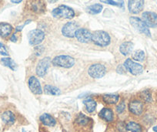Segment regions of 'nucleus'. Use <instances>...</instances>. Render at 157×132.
Masks as SVG:
<instances>
[{"mask_svg":"<svg viewBox=\"0 0 157 132\" xmlns=\"http://www.w3.org/2000/svg\"><path fill=\"white\" fill-rule=\"evenodd\" d=\"M92 42L98 46L105 47L111 42V37L107 32L103 30L95 31L92 35Z\"/></svg>","mask_w":157,"mask_h":132,"instance_id":"1","label":"nucleus"},{"mask_svg":"<svg viewBox=\"0 0 157 132\" xmlns=\"http://www.w3.org/2000/svg\"><path fill=\"white\" fill-rule=\"evenodd\" d=\"M52 15L56 19H71L75 16V12L68 6L60 5L52 10Z\"/></svg>","mask_w":157,"mask_h":132,"instance_id":"2","label":"nucleus"},{"mask_svg":"<svg viewBox=\"0 0 157 132\" xmlns=\"http://www.w3.org/2000/svg\"><path fill=\"white\" fill-rule=\"evenodd\" d=\"M52 63L55 66L69 69L75 65V59L69 55H59L52 59Z\"/></svg>","mask_w":157,"mask_h":132,"instance_id":"3","label":"nucleus"},{"mask_svg":"<svg viewBox=\"0 0 157 132\" xmlns=\"http://www.w3.org/2000/svg\"><path fill=\"white\" fill-rule=\"evenodd\" d=\"M129 22H130L131 26L136 30L137 32L140 33H143L145 36H151V33L150 30H149V27L146 26V24L143 21V19H140V18L136 17V16H131L129 18Z\"/></svg>","mask_w":157,"mask_h":132,"instance_id":"4","label":"nucleus"},{"mask_svg":"<svg viewBox=\"0 0 157 132\" xmlns=\"http://www.w3.org/2000/svg\"><path fill=\"white\" fill-rule=\"evenodd\" d=\"M29 42L31 46H38L45 39V33L41 30H33L28 34Z\"/></svg>","mask_w":157,"mask_h":132,"instance_id":"5","label":"nucleus"},{"mask_svg":"<svg viewBox=\"0 0 157 132\" xmlns=\"http://www.w3.org/2000/svg\"><path fill=\"white\" fill-rule=\"evenodd\" d=\"M106 73V68L101 63H95L91 65L88 69V74L92 78L99 79L105 76Z\"/></svg>","mask_w":157,"mask_h":132,"instance_id":"6","label":"nucleus"},{"mask_svg":"<svg viewBox=\"0 0 157 132\" xmlns=\"http://www.w3.org/2000/svg\"><path fill=\"white\" fill-rule=\"evenodd\" d=\"M124 66L127 71H129L131 74L132 75H140V74H143V67L141 64L136 63V62L133 61L131 59H127L126 61L124 62Z\"/></svg>","mask_w":157,"mask_h":132,"instance_id":"7","label":"nucleus"},{"mask_svg":"<svg viewBox=\"0 0 157 132\" xmlns=\"http://www.w3.org/2000/svg\"><path fill=\"white\" fill-rule=\"evenodd\" d=\"M79 29V25L75 21H71L65 24L62 28V33L68 38L75 37V32Z\"/></svg>","mask_w":157,"mask_h":132,"instance_id":"8","label":"nucleus"},{"mask_svg":"<svg viewBox=\"0 0 157 132\" xmlns=\"http://www.w3.org/2000/svg\"><path fill=\"white\" fill-rule=\"evenodd\" d=\"M51 59L49 57H44L42 60H39L37 66H36V74L38 77H43L44 76L46 75L47 71L49 70V66L51 63Z\"/></svg>","mask_w":157,"mask_h":132,"instance_id":"9","label":"nucleus"},{"mask_svg":"<svg viewBox=\"0 0 157 132\" xmlns=\"http://www.w3.org/2000/svg\"><path fill=\"white\" fill-rule=\"evenodd\" d=\"M143 21L146 24L148 27L155 28L157 27V13L153 12L146 11L142 14Z\"/></svg>","mask_w":157,"mask_h":132,"instance_id":"10","label":"nucleus"},{"mask_svg":"<svg viewBox=\"0 0 157 132\" xmlns=\"http://www.w3.org/2000/svg\"><path fill=\"white\" fill-rule=\"evenodd\" d=\"M92 35L91 32L85 28H79L75 32V37L76 38L78 42H82V43H87V42L92 41Z\"/></svg>","mask_w":157,"mask_h":132,"instance_id":"11","label":"nucleus"},{"mask_svg":"<svg viewBox=\"0 0 157 132\" xmlns=\"http://www.w3.org/2000/svg\"><path fill=\"white\" fill-rule=\"evenodd\" d=\"M145 2L143 0H130L128 2V10L132 14H138L143 11Z\"/></svg>","mask_w":157,"mask_h":132,"instance_id":"12","label":"nucleus"},{"mask_svg":"<svg viewBox=\"0 0 157 132\" xmlns=\"http://www.w3.org/2000/svg\"><path fill=\"white\" fill-rule=\"evenodd\" d=\"M28 84L30 90L34 94L40 95L43 94V89H42L40 82H39V80L36 77H34V76L30 77L29 79Z\"/></svg>","mask_w":157,"mask_h":132,"instance_id":"13","label":"nucleus"},{"mask_svg":"<svg viewBox=\"0 0 157 132\" xmlns=\"http://www.w3.org/2000/svg\"><path fill=\"white\" fill-rule=\"evenodd\" d=\"M129 110L132 114L140 116L143 114V104L140 101L134 100L129 104Z\"/></svg>","mask_w":157,"mask_h":132,"instance_id":"14","label":"nucleus"},{"mask_svg":"<svg viewBox=\"0 0 157 132\" xmlns=\"http://www.w3.org/2000/svg\"><path fill=\"white\" fill-rule=\"evenodd\" d=\"M134 44L130 41H126L120 46V52L123 54V56H128L132 54L133 50Z\"/></svg>","mask_w":157,"mask_h":132,"instance_id":"15","label":"nucleus"},{"mask_svg":"<svg viewBox=\"0 0 157 132\" xmlns=\"http://www.w3.org/2000/svg\"><path fill=\"white\" fill-rule=\"evenodd\" d=\"M30 9L35 13H42L45 11L46 6L43 1H32L30 2Z\"/></svg>","mask_w":157,"mask_h":132,"instance_id":"16","label":"nucleus"},{"mask_svg":"<svg viewBox=\"0 0 157 132\" xmlns=\"http://www.w3.org/2000/svg\"><path fill=\"white\" fill-rule=\"evenodd\" d=\"M39 120L45 126H47V127H54L56 124V121L55 118L49 114L45 113L42 114L39 118Z\"/></svg>","mask_w":157,"mask_h":132,"instance_id":"17","label":"nucleus"},{"mask_svg":"<svg viewBox=\"0 0 157 132\" xmlns=\"http://www.w3.org/2000/svg\"><path fill=\"white\" fill-rule=\"evenodd\" d=\"M91 121V118H90L89 117H87L86 115L80 113L76 117L75 122V124L78 126H79V127H87L88 125H90Z\"/></svg>","mask_w":157,"mask_h":132,"instance_id":"18","label":"nucleus"},{"mask_svg":"<svg viewBox=\"0 0 157 132\" xmlns=\"http://www.w3.org/2000/svg\"><path fill=\"white\" fill-rule=\"evenodd\" d=\"M99 116L107 122H112L114 119V114L110 108H102L99 113Z\"/></svg>","mask_w":157,"mask_h":132,"instance_id":"19","label":"nucleus"},{"mask_svg":"<svg viewBox=\"0 0 157 132\" xmlns=\"http://www.w3.org/2000/svg\"><path fill=\"white\" fill-rule=\"evenodd\" d=\"M13 28L10 24L7 22H0V36L6 38L13 32Z\"/></svg>","mask_w":157,"mask_h":132,"instance_id":"20","label":"nucleus"},{"mask_svg":"<svg viewBox=\"0 0 157 132\" xmlns=\"http://www.w3.org/2000/svg\"><path fill=\"white\" fill-rule=\"evenodd\" d=\"M1 118H2V121L7 125H13L16 121V116L10 110H6V111L3 112Z\"/></svg>","mask_w":157,"mask_h":132,"instance_id":"21","label":"nucleus"},{"mask_svg":"<svg viewBox=\"0 0 157 132\" xmlns=\"http://www.w3.org/2000/svg\"><path fill=\"white\" fill-rule=\"evenodd\" d=\"M120 96L116 94H106L102 96V101L107 104H116L119 101Z\"/></svg>","mask_w":157,"mask_h":132,"instance_id":"22","label":"nucleus"},{"mask_svg":"<svg viewBox=\"0 0 157 132\" xmlns=\"http://www.w3.org/2000/svg\"><path fill=\"white\" fill-rule=\"evenodd\" d=\"M44 93L46 94L49 95H53V96H58V95L61 94V90L59 89L56 86H52V85L47 84L44 86V90H43Z\"/></svg>","mask_w":157,"mask_h":132,"instance_id":"23","label":"nucleus"},{"mask_svg":"<svg viewBox=\"0 0 157 132\" xmlns=\"http://www.w3.org/2000/svg\"><path fill=\"white\" fill-rule=\"evenodd\" d=\"M126 130H129L130 132L143 131L142 126L140 124H138V123L135 122V121H129V122H128L126 125Z\"/></svg>","mask_w":157,"mask_h":132,"instance_id":"24","label":"nucleus"},{"mask_svg":"<svg viewBox=\"0 0 157 132\" xmlns=\"http://www.w3.org/2000/svg\"><path fill=\"white\" fill-rule=\"evenodd\" d=\"M1 63L4 66L9 67L12 70H17V65L15 63L14 60L13 59L10 58V57H4V58L1 59Z\"/></svg>","mask_w":157,"mask_h":132,"instance_id":"25","label":"nucleus"},{"mask_svg":"<svg viewBox=\"0 0 157 132\" xmlns=\"http://www.w3.org/2000/svg\"><path fill=\"white\" fill-rule=\"evenodd\" d=\"M84 104L86 106V110L89 113H93V112H94L96 108V106H97V104H96V101L93 99H92V98H86L84 101Z\"/></svg>","mask_w":157,"mask_h":132,"instance_id":"26","label":"nucleus"},{"mask_svg":"<svg viewBox=\"0 0 157 132\" xmlns=\"http://www.w3.org/2000/svg\"><path fill=\"white\" fill-rule=\"evenodd\" d=\"M102 9H103V6L101 5V4L99 3H96L87 7L86 11L88 12L89 13H90V14L96 15L100 13L101 12H102Z\"/></svg>","mask_w":157,"mask_h":132,"instance_id":"27","label":"nucleus"},{"mask_svg":"<svg viewBox=\"0 0 157 132\" xmlns=\"http://www.w3.org/2000/svg\"><path fill=\"white\" fill-rule=\"evenodd\" d=\"M132 58L138 62H143L145 60V53L141 50H137L134 51L132 54Z\"/></svg>","mask_w":157,"mask_h":132,"instance_id":"28","label":"nucleus"},{"mask_svg":"<svg viewBox=\"0 0 157 132\" xmlns=\"http://www.w3.org/2000/svg\"><path fill=\"white\" fill-rule=\"evenodd\" d=\"M142 99L144 100L146 102H151L152 101V95L149 90H143L140 94Z\"/></svg>","mask_w":157,"mask_h":132,"instance_id":"29","label":"nucleus"},{"mask_svg":"<svg viewBox=\"0 0 157 132\" xmlns=\"http://www.w3.org/2000/svg\"><path fill=\"white\" fill-rule=\"evenodd\" d=\"M103 3L109 4L112 6H116L118 7H123L124 2L123 1H113V0H109V1H102Z\"/></svg>","mask_w":157,"mask_h":132,"instance_id":"30","label":"nucleus"},{"mask_svg":"<svg viewBox=\"0 0 157 132\" xmlns=\"http://www.w3.org/2000/svg\"><path fill=\"white\" fill-rule=\"evenodd\" d=\"M125 109H126V104L124 101H121L116 107V111L118 114H122L124 112Z\"/></svg>","mask_w":157,"mask_h":132,"instance_id":"31","label":"nucleus"},{"mask_svg":"<svg viewBox=\"0 0 157 132\" xmlns=\"http://www.w3.org/2000/svg\"><path fill=\"white\" fill-rule=\"evenodd\" d=\"M0 54L2 56H6V57L9 56V52L6 46L2 42H0Z\"/></svg>","mask_w":157,"mask_h":132,"instance_id":"32","label":"nucleus"},{"mask_svg":"<svg viewBox=\"0 0 157 132\" xmlns=\"http://www.w3.org/2000/svg\"><path fill=\"white\" fill-rule=\"evenodd\" d=\"M126 68H125L124 65H121L120 64L119 66H117V68H116V71H117V73H119L120 74H124L125 71H126Z\"/></svg>","mask_w":157,"mask_h":132,"instance_id":"33","label":"nucleus"},{"mask_svg":"<svg viewBox=\"0 0 157 132\" xmlns=\"http://www.w3.org/2000/svg\"><path fill=\"white\" fill-rule=\"evenodd\" d=\"M31 22V20H28V21H26V22H25V24H24V25H22V26H17L16 28V32H19V31H21V30H22V29H23V27L25 26V25H27V24H28V22Z\"/></svg>","mask_w":157,"mask_h":132,"instance_id":"34","label":"nucleus"},{"mask_svg":"<svg viewBox=\"0 0 157 132\" xmlns=\"http://www.w3.org/2000/svg\"><path fill=\"white\" fill-rule=\"evenodd\" d=\"M10 41H12V42H17V37H16V35L15 34V33L11 36V38H10Z\"/></svg>","mask_w":157,"mask_h":132,"instance_id":"35","label":"nucleus"},{"mask_svg":"<svg viewBox=\"0 0 157 132\" xmlns=\"http://www.w3.org/2000/svg\"><path fill=\"white\" fill-rule=\"evenodd\" d=\"M21 2H22L21 0H19V1H14V0H12V1H11V2H13V3H16V4L20 3Z\"/></svg>","mask_w":157,"mask_h":132,"instance_id":"36","label":"nucleus"},{"mask_svg":"<svg viewBox=\"0 0 157 132\" xmlns=\"http://www.w3.org/2000/svg\"><path fill=\"white\" fill-rule=\"evenodd\" d=\"M152 130H153L154 132H157V126H154V127H152Z\"/></svg>","mask_w":157,"mask_h":132,"instance_id":"37","label":"nucleus"},{"mask_svg":"<svg viewBox=\"0 0 157 132\" xmlns=\"http://www.w3.org/2000/svg\"><path fill=\"white\" fill-rule=\"evenodd\" d=\"M22 132H26L25 130H22Z\"/></svg>","mask_w":157,"mask_h":132,"instance_id":"38","label":"nucleus"}]
</instances>
